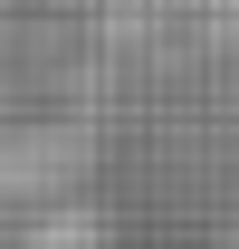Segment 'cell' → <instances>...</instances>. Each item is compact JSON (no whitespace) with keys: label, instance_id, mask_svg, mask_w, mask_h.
I'll return each mask as SVG.
<instances>
[{"label":"cell","instance_id":"obj_1","mask_svg":"<svg viewBox=\"0 0 239 249\" xmlns=\"http://www.w3.org/2000/svg\"><path fill=\"white\" fill-rule=\"evenodd\" d=\"M77 154H86V134H10L0 182L10 192H58V182H77Z\"/></svg>","mask_w":239,"mask_h":249},{"label":"cell","instance_id":"obj_2","mask_svg":"<svg viewBox=\"0 0 239 249\" xmlns=\"http://www.w3.org/2000/svg\"><path fill=\"white\" fill-rule=\"evenodd\" d=\"M29 249H105V220L96 211H48V220H29Z\"/></svg>","mask_w":239,"mask_h":249}]
</instances>
